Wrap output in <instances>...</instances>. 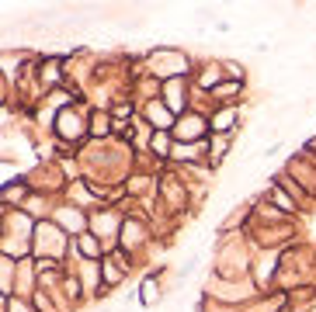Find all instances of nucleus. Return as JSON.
<instances>
[{"label":"nucleus","instance_id":"nucleus-1","mask_svg":"<svg viewBox=\"0 0 316 312\" xmlns=\"http://www.w3.org/2000/svg\"><path fill=\"white\" fill-rule=\"evenodd\" d=\"M42 69H46V73H42V80H46V84H52V80H59V63H56V59H52V63H46Z\"/></svg>","mask_w":316,"mask_h":312},{"label":"nucleus","instance_id":"nucleus-2","mask_svg":"<svg viewBox=\"0 0 316 312\" xmlns=\"http://www.w3.org/2000/svg\"><path fill=\"white\" fill-rule=\"evenodd\" d=\"M216 129H219V132L233 129V111H226V114H216Z\"/></svg>","mask_w":316,"mask_h":312},{"label":"nucleus","instance_id":"nucleus-3","mask_svg":"<svg viewBox=\"0 0 316 312\" xmlns=\"http://www.w3.org/2000/svg\"><path fill=\"white\" fill-rule=\"evenodd\" d=\"M143 302H146V305H149V302H156V285H153V281H146V285H143Z\"/></svg>","mask_w":316,"mask_h":312},{"label":"nucleus","instance_id":"nucleus-4","mask_svg":"<svg viewBox=\"0 0 316 312\" xmlns=\"http://www.w3.org/2000/svg\"><path fill=\"white\" fill-rule=\"evenodd\" d=\"M104 132H108V118L97 114V118H94V135H104Z\"/></svg>","mask_w":316,"mask_h":312},{"label":"nucleus","instance_id":"nucleus-5","mask_svg":"<svg viewBox=\"0 0 316 312\" xmlns=\"http://www.w3.org/2000/svg\"><path fill=\"white\" fill-rule=\"evenodd\" d=\"M240 90V84H226V87H216V97H222V94H236Z\"/></svg>","mask_w":316,"mask_h":312}]
</instances>
